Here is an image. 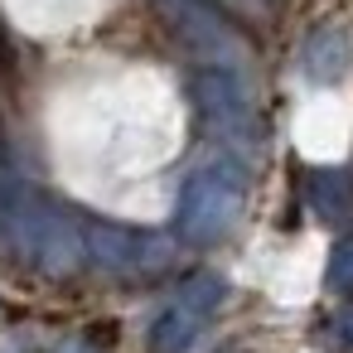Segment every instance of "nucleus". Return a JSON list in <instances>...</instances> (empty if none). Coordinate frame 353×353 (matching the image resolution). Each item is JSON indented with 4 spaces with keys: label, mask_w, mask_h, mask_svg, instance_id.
I'll use <instances>...</instances> for the list:
<instances>
[{
    "label": "nucleus",
    "mask_w": 353,
    "mask_h": 353,
    "mask_svg": "<svg viewBox=\"0 0 353 353\" xmlns=\"http://www.w3.org/2000/svg\"><path fill=\"white\" fill-rule=\"evenodd\" d=\"M189 92H194V107L203 112V121L228 141V150L247 160L256 150L261 131H256V107H252L242 63H199L189 78Z\"/></svg>",
    "instance_id": "nucleus-3"
},
{
    "label": "nucleus",
    "mask_w": 353,
    "mask_h": 353,
    "mask_svg": "<svg viewBox=\"0 0 353 353\" xmlns=\"http://www.w3.org/2000/svg\"><path fill=\"white\" fill-rule=\"evenodd\" d=\"M334 339L353 348V305H348V310H339V319H334Z\"/></svg>",
    "instance_id": "nucleus-10"
},
{
    "label": "nucleus",
    "mask_w": 353,
    "mask_h": 353,
    "mask_svg": "<svg viewBox=\"0 0 353 353\" xmlns=\"http://www.w3.org/2000/svg\"><path fill=\"white\" fill-rule=\"evenodd\" d=\"M247 203V160L232 150H213L203 155L184 179H179V199H174V232L184 247H218L237 213Z\"/></svg>",
    "instance_id": "nucleus-1"
},
{
    "label": "nucleus",
    "mask_w": 353,
    "mask_h": 353,
    "mask_svg": "<svg viewBox=\"0 0 353 353\" xmlns=\"http://www.w3.org/2000/svg\"><path fill=\"white\" fill-rule=\"evenodd\" d=\"M324 285H329V295H343V300H353V237L334 242V252H329V266H324Z\"/></svg>",
    "instance_id": "nucleus-9"
},
{
    "label": "nucleus",
    "mask_w": 353,
    "mask_h": 353,
    "mask_svg": "<svg viewBox=\"0 0 353 353\" xmlns=\"http://www.w3.org/2000/svg\"><path fill=\"white\" fill-rule=\"evenodd\" d=\"M10 252H20L30 266L39 271H73L88 247H83V228L73 223V213H63L44 189L25 184L20 203H15V218H10Z\"/></svg>",
    "instance_id": "nucleus-2"
},
{
    "label": "nucleus",
    "mask_w": 353,
    "mask_h": 353,
    "mask_svg": "<svg viewBox=\"0 0 353 353\" xmlns=\"http://www.w3.org/2000/svg\"><path fill=\"white\" fill-rule=\"evenodd\" d=\"M256 6H266V0H256Z\"/></svg>",
    "instance_id": "nucleus-12"
},
{
    "label": "nucleus",
    "mask_w": 353,
    "mask_h": 353,
    "mask_svg": "<svg viewBox=\"0 0 353 353\" xmlns=\"http://www.w3.org/2000/svg\"><path fill=\"white\" fill-rule=\"evenodd\" d=\"M63 353H92V348H88L83 339H73V343H63Z\"/></svg>",
    "instance_id": "nucleus-11"
},
{
    "label": "nucleus",
    "mask_w": 353,
    "mask_h": 353,
    "mask_svg": "<svg viewBox=\"0 0 353 353\" xmlns=\"http://www.w3.org/2000/svg\"><path fill=\"white\" fill-rule=\"evenodd\" d=\"M223 300H228L223 276H208V271H203V276H189V281L160 305V314L150 319V334H145L150 353H189V348L203 339V329L218 319Z\"/></svg>",
    "instance_id": "nucleus-4"
},
{
    "label": "nucleus",
    "mask_w": 353,
    "mask_h": 353,
    "mask_svg": "<svg viewBox=\"0 0 353 353\" xmlns=\"http://www.w3.org/2000/svg\"><path fill=\"white\" fill-rule=\"evenodd\" d=\"M305 203L324 223H343L353 213V184L343 179V170H310L305 174Z\"/></svg>",
    "instance_id": "nucleus-7"
},
{
    "label": "nucleus",
    "mask_w": 353,
    "mask_h": 353,
    "mask_svg": "<svg viewBox=\"0 0 353 353\" xmlns=\"http://www.w3.org/2000/svg\"><path fill=\"white\" fill-rule=\"evenodd\" d=\"M25 194V179L15 174L6 145H0V247H10V218H15V203Z\"/></svg>",
    "instance_id": "nucleus-8"
},
{
    "label": "nucleus",
    "mask_w": 353,
    "mask_h": 353,
    "mask_svg": "<svg viewBox=\"0 0 353 353\" xmlns=\"http://www.w3.org/2000/svg\"><path fill=\"white\" fill-rule=\"evenodd\" d=\"M83 247H88V261L102 266V271H160L170 261V247L165 237L155 232H136V228H121V223H102V218H88L83 223Z\"/></svg>",
    "instance_id": "nucleus-5"
},
{
    "label": "nucleus",
    "mask_w": 353,
    "mask_h": 353,
    "mask_svg": "<svg viewBox=\"0 0 353 353\" xmlns=\"http://www.w3.org/2000/svg\"><path fill=\"white\" fill-rule=\"evenodd\" d=\"M348 34L343 30H314L300 49V78L310 88H334L348 73Z\"/></svg>",
    "instance_id": "nucleus-6"
}]
</instances>
